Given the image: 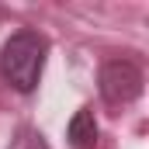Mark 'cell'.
<instances>
[{
    "label": "cell",
    "mask_w": 149,
    "mask_h": 149,
    "mask_svg": "<svg viewBox=\"0 0 149 149\" xmlns=\"http://www.w3.org/2000/svg\"><path fill=\"white\" fill-rule=\"evenodd\" d=\"M45 52H49V42L38 35V31H17V35L7 38L3 52H0V73L3 80L21 90V94H31L42 80L45 70Z\"/></svg>",
    "instance_id": "obj_1"
},
{
    "label": "cell",
    "mask_w": 149,
    "mask_h": 149,
    "mask_svg": "<svg viewBox=\"0 0 149 149\" xmlns=\"http://www.w3.org/2000/svg\"><path fill=\"white\" fill-rule=\"evenodd\" d=\"M66 135H70V146L73 149H94L97 146V121L90 108H80L66 125Z\"/></svg>",
    "instance_id": "obj_3"
},
{
    "label": "cell",
    "mask_w": 149,
    "mask_h": 149,
    "mask_svg": "<svg viewBox=\"0 0 149 149\" xmlns=\"http://www.w3.org/2000/svg\"><path fill=\"white\" fill-rule=\"evenodd\" d=\"M142 94V70L135 59H108L101 66V97L108 108H125Z\"/></svg>",
    "instance_id": "obj_2"
}]
</instances>
